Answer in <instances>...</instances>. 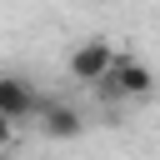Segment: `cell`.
Segmentation results:
<instances>
[{"label":"cell","mask_w":160,"mask_h":160,"mask_svg":"<svg viewBox=\"0 0 160 160\" xmlns=\"http://www.w3.org/2000/svg\"><path fill=\"white\" fill-rule=\"evenodd\" d=\"M115 55H120V50H115L105 35H90V40H80V45L70 50V75H75L80 85H100V80L110 75Z\"/></svg>","instance_id":"1"},{"label":"cell","mask_w":160,"mask_h":160,"mask_svg":"<svg viewBox=\"0 0 160 160\" xmlns=\"http://www.w3.org/2000/svg\"><path fill=\"white\" fill-rule=\"evenodd\" d=\"M100 90H105V95H120V100H140V95L155 90V75H150L145 60H135V55H115V65H110V75L100 80Z\"/></svg>","instance_id":"2"},{"label":"cell","mask_w":160,"mask_h":160,"mask_svg":"<svg viewBox=\"0 0 160 160\" xmlns=\"http://www.w3.org/2000/svg\"><path fill=\"white\" fill-rule=\"evenodd\" d=\"M40 90L25 80V75H0V115L10 120V125H20V120H30L35 110H40Z\"/></svg>","instance_id":"3"},{"label":"cell","mask_w":160,"mask_h":160,"mask_svg":"<svg viewBox=\"0 0 160 160\" xmlns=\"http://www.w3.org/2000/svg\"><path fill=\"white\" fill-rule=\"evenodd\" d=\"M40 130L50 135V140H75L80 130H85V120H80V110L75 105H65V100H40Z\"/></svg>","instance_id":"4"},{"label":"cell","mask_w":160,"mask_h":160,"mask_svg":"<svg viewBox=\"0 0 160 160\" xmlns=\"http://www.w3.org/2000/svg\"><path fill=\"white\" fill-rule=\"evenodd\" d=\"M10 140H15V125H10V120H5V115H0V150H5V145H10Z\"/></svg>","instance_id":"5"}]
</instances>
